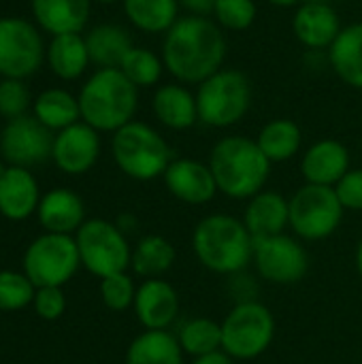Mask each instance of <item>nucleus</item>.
<instances>
[{"label":"nucleus","mask_w":362,"mask_h":364,"mask_svg":"<svg viewBox=\"0 0 362 364\" xmlns=\"http://www.w3.org/2000/svg\"><path fill=\"white\" fill-rule=\"evenodd\" d=\"M226 38L218 21L203 15L179 17L164 34L162 62L177 83H196L224 68Z\"/></svg>","instance_id":"nucleus-1"},{"label":"nucleus","mask_w":362,"mask_h":364,"mask_svg":"<svg viewBox=\"0 0 362 364\" xmlns=\"http://www.w3.org/2000/svg\"><path fill=\"white\" fill-rule=\"evenodd\" d=\"M81 122L98 132H117L139 107V87L119 68H98L79 92Z\"/></svg>","instance_id":"nucleus-2"},{"label":"nucleus","mask_w":362,"mask_h":364,"mask_svg":"<svg viewBox=\"0 0 362 364\" xmlns=\"http://www.w3.org/2000/svg\"><path fill=\"white\" fill-rule=\"evenodd\" d=\"M209 168L220 192L230 198H252L262 190L271 173V162L256 141L235 134L215 143Z\"/></svg>","instance_id":"nucleus-3"},{"label":"nucleus","mask_w":362,"mask_h":364,"mask_svg":"<svg viewBox=\"0 0 362 364\" xmlns=\"http://www.w3.org/2000/svg\"><path fill=\"white\" fill-rule=\"evenodd\" d=\"M192 243L198 260L215 273H237L254 256V239L245 224L222 213L201 220Z\"/></svg>","instance_id":"nucleus-4"},{"label":"nucleus","mask_w":362,"mask_h":364,"mask_svg":"<svg viewBox=\"0 0 362 364\" xmlns=\"http://www.w3.org/2000/svg\"><path fill=\"white\" fill-rule=\"evenodd\" d=\"M113 160L122 173L132 179L149 181L164 175L171 160V147L158 130L143 122H130L113 132Z\"/></svg>","instance_id":"nucleus-5"},{"label":"nucleus","mask_w":362,"mask_h":364,"mask_svg":"<svg viewBox=\"0 0 362 364\" xmlns=\"http://www.w3.org/2000/svg\"><path fill=\"white\" fill-rule=\"evenodd\" d=\"M252 105V81L235 68H220L196 90L198 122L211 128L239 124Z\"/></svg>","instance_id":"nucleus-6"},{"label":"nucleus","mask_w":362,"mask_h":364,"mask_svg":"<svg viewBox=\"0 0 362 364\" xmlns=\"http://www.w3.org/2000/svg\"><path fill=\"white\" fill-rule=\"evenodd\" d=\"M79 264L77 241L70 235L45 232L30 243L23 256V273L34 288H62Z\"/></svg>","instance_id":"nucleus-7"},{"label":"nucleus","mask_w":362,"mask_h":364,"mask_svg":"<svg viewBox=\"0 0 362 364\" xmlns=\"http://www.w3.org/2000/svg\"><path fill=\"white\" fill-rule=\"evenodd\" d=\"M77 250L81 264L105 279L115 273H124L132 260L130 247L117 226L105 220H87L77 230Z\"/></svg>","instance_id":"nucleus-8"},{"label":"nucleus","mask_w":362,"mask_h":364,"mask_svg":"<svg viewBox=\"0 0 362 364\" xmlns=\"http://www.w3.org/2000/svg\"><path fill=\"white\" fill-rule=\"evenodd\" d=\"M275 320L260 303L237 305L222 324V350L241 360L260 356L273 341Z\"/></svg>","instance_id":"nucleus-9"},{"label":"nucleus","mask_w":362,"mask_h":364,"mask_svg":"<svg viewBox=\"0 0 362 364\" xmlns=\"http://www.w3.org/2000/svg\"><path fill=\"white\" fill-rule=\"evenodd\" d=\"M288 207L294 232L312 241L333 235L344 218V207L331 186L305 183L288 200Z\"/></svg>","instance_id":"nucleus-10"},{"label":"nucleus","mask_w":362,"mask_h":364,"mask_svg":"<svg viewBox=\"0 0 362 364\" xmlns=\"http://www.w3.org/2000/svg\"><path fill=\"white\" fill-rule=\"evenodd\" d=\"M41 32L21 17H0V75L2 79H26L45 60Z\"/></svg>","instance_id":"nucleus-11"},{"label":"nucleus","mask_w":362,"mask_h":364,"mask_svg":"<svg viewBox=\"0 0 362 364\" xmlns=\"http://www.w3.org/2000/svg\"><path fill=\"white\" fill-rule=\"evenodd\" d=\"M53 136L51 130L45 128L36 117L28 113L21 117H13L0 132V154L9 162V166H32L51 156Z\"/></svg>","instance_id":"nucleus-12"},{"label":"nucleus","mask_w":362,"mask_h":364,"mask_svg":"<svg viewBox=\"0 0 362 364\" xmlns=\"http://www.w3.org/2000/svg\"><path fill=\"white\" fill-rule=\"evenodd\" d=\"M254 258L258 273L273 284H297L305 277L309 269L307 252L301 243L286 235L256 239Z\"/></svg>","instance_id":"nucleus-13"},{"label":"nucleus","mask_w":362,"mask_h":364,"mask_svg":"<svg viewBox=\"0 0 362 364\" xmlns=\"http://www.w3.org/2000/svg\"><path fill=\"white\" fill-rule=\"evenodd\" d=\"M100 156V136L98 130L85 122H77L53 136L51 158L55 166L68 175L87 173Z\"/></svg>","instance_id":"nucleus-14"},{"label":"nucleus","mask_w":362,"mask_h":364,"mask_svg":"<svg viewBox=\"0 0 362 364\" xmlns=\"http://www.w3.org/2000/svg\"><path fill=\"white\" fill-rule=\"evenodd\" d=\"M164 183L175 198L188 205H205L218 192V183L209 164L190 158L173 160L164 171Z\"/></svg>","instance_id":"nucleus-15"},{"label":"nucleus","mask_w":362,"mask_h":364,"mask_svg":"<svg viewBox=\"0 0 362 364\" xmlns=\"http://www.w3.org/2000/svg\"><path fill=\"white\" fill-rule=\"evenodd\" d=\"M341 30L339 13L329 2H303L292 15V32L307 49H329Z\"/></svg>","instance_id":"nucleus-16"},{"label":"nucleus","mask_w":362,"mask_h":364,"mask_svg":"<svg viewBox=\"0 0 362 364\" xmlns=\"http://www.w3.org/2000/svg\"><path fill=\"white\" fill-rule=\"evenodd\" d=\"M350 171V154L344 143L335 139H322L314 143L303 160L301 173L307 183L314 186H335Z\"/></svg>","instance_id":"nucleus-17"},{"label":"nucleus","mask_w":362,"mask_h":364,"mask_svg":"<svg viewBox=\"0 0 362 364\" xmlns=\"http://www.w3.org/2000/svg\"><path fill=\"white\" fill-rule=\"evenodd\" d=\"M134 311L147 331H164L179 311L177 292L162 279H147L137 290Z\"/></svg>","instance_id":"nucleus-18"},{"label":"nucleus","mask_w":362,"mask_h":364,"mask_svg":"<svg viewBox=\"0 0 362 364\" xmlns=\"http://www.w3.org/2000/svg\"><path fill=\"white\" fill-rule=\"evenodd\" d=\"M38 183L23 166H9L0 177V213L6 220H26L38 209Z\"/></svg>","instance_id":"nucleus-19"},{"label":"nucleus","mask_w":362,"mask_h":364,"mask_svg":"<svg viewBox=\"0 0 362 364\" xmlns=\"http://www.w3.org/2000/svg\"><path fill=\"white\" fill-rule=\"evenodd\" d=\"M92 0H32V15L51 36L81 34L90 19Z\"/></svg>","instance_id":"nucleus-20"},{"label":"nucleus","mask_w":362,"mask_h":364,"mask_svg":"<svg viewBox=\"0 0 362 364\" xmlns=\"http://www.w3.org/2000/svg\"><path fill=\"white\" fill-rule=\"evenodd\" d=\"M156 119L171 130H188L198 122L196 94L183 83H164L151 98Z\"/></svg>","instance_id":"nucleus-21"},{"label":"nucleus","mask_w":362,"mask_h":364,"mask_svg":"<svg viewBox=\"0 0 362 364\" xmlns=\"http://www.w3.org/2000/svg\"><path fill=\"white\" fill-rule=\"evenodd\" d=\"M38 222L47 232L70 235L83 226V200L68 188H55L47 192L38 203Z\"/></svg>","instance_id":"nucleus-22"},{"label":"nucleus","mask_w":362,"mask_h":364,"mask_svg":"<svg viewBox=\"0 0 362 364\" xmlns=\"http://www.w3.org/2000/svg\"><path fill=\"white\" fill-rule=\"evenodd\" d=\"M290 222L288 200L277 192H258L252 196L245 209V228L252 239H269L282 235L286 224Z\"/></svg>","instance_id":"nucleus-23"},{"label":"nucleus","mask_w":362,"mask_h":364,"mask_svg":"<svg viewBox=\"0 0 362 364\" xmlns=\"http://www.w3.org/2000/svg\"><path fill=\"white\" fill-rule=\"evenodd\" d=\"M329 64L346 85L362 90V21L344 26L329 47Z\"/></svg>","instance_id":"nucleus-24"},{"label":"nucleus","mask_w":362,"mask_h":364,"mask_svg":"<svg viewBox=\"0 0 362 364\" xmlns=\"http://www.w3.org/2000/svg\"><path fill=\"white\" fill-rule=\"evenodd\" d=\"M45 60H47V64L55 77H60L64 81L79 79L90 64L85 36H81V34L51 36V41L47 45Z\"/></svg>","instance_id":"nucleus-25"},{"label":"nucleus","mask_w":362,"mask_h":364,"mask_svg":"<svg viewBox=\"0 0 362 364\" xmlns=\"http://www.w3.org/2000/svg\"><path fill=\"white\" fill-rule=\"evenodd\" d=\"M90 62L100 68H119L126 53L134 47L126 28L117 23H100L92 28L85 36Z\"/></svg>","instance_id":"nucleus-26"},{"label":"nucleus","mask_w":362,"mask_h":364,"mask_svg":"<svg viewBox=\"0 0 362 364\" xmlns=\"http://www.w3.org/2000/svg\"><path fill=\"white\" fill-rule=\"evenodd\" d=\"M128 21L145 34H166L179 19V0H122Z\"/></svg>","instance_id":"nucleus-27"},{"label":"nucleus","mask_w":362,"mask_h":364,"mask_svg":"<svg viewBox=\"0 0 362 364\" xmlns=\"http://www.w3.org/2000/svg\"><path fill=\"white\" fill-rule=\"evenodd\" d=\"M34 117L49 130H64L81 119L79 98H75L70 92L62 87H49L41 92L34 102Z\"/></svg>","instance_id":"nucleus-28"},{"label":"nucleus","mask_w":362,"mask_h":364,"mask_svg":"<svg viewBox=\"0 0 362 364\" xmlns=\"http://www.w3.org/2000/svg\"><path fill=\"white\" fill-rule=\"evenodd\" d=\"M179 341L166 331H147L139 335L126 354V364H183Z\"/></svg>","instance_id":"nucleus-29"},{"label":"nucleus","mask_w":362,"mask_h":364,"mask_svg":"<svg viewBox=\"0 0 362 364\" xmlns=\"http://www.w3.org/2000/svg\"><path fill=\"white\" fill-rule=\"evenodd\" d=\"M256 143H258L260 151L269 158L271 164L286 162L301 149L303 134H301V128L292 119L277 117L262 126Z\"/></svg>","instance_id":"nucleus-30"},{"label":"nucleus","mask_w":362,"mask_h":364,"mask_svg":"<svg viewBox=\"0 0 362 364\" xmlns=\"http://www.w3.org/2000/svg\"><path fill=\"white\" fill-rule=\"evenodd\" d=\"M175 262V247L158 235H149L139 241L137 250L132 252V269L141 277L156 279L158 275L166 273Z\"/></svg>","instance_id":"nucleus-31"},{"label":"nucleus","mask_w":362,"mask_h":364,"mask_svg":"<svg viewBox=\"0 0 362 364\" xmlns=\"http://www.w3.org/2000/svg\"><path fill=\"white\" fill-rule=\"evenodd\" d=\"M179 346L190 356H207L220 352L222 348V324H215L207 318H196L188 322L179 333Z\"/></svg>","instance_id":"nucleus-32"},{"label":"nucleus","mask_w":362,"mask_h":364,"mask_svg":"<svg viewBox=\"0 0 362 364\" xmlns=\"http://www.w3.org/2000/svg\"><path fill=\"white\" fill-rule=\"evenodd\" d=\"M119 70L137 85V87H151L160 81L164 68L162 55L154 53L145 47H132L124 62L119 64Z\"/></svg>","instance_id":"nucleus-33"},{"label":"nucleus","mask_w":362,"mask_h":364,"mask_svg":"<svg viewBox=\"0 0 362 364\" xmlns=\"http://www.w3.org/2000/svg\"><path fill=\"white\" fill-rule=\"evenodd\" d=\"M36 288L26 273L0 271V311H19L34 301Z\"/></svg>","instance_id":"nucleus-34"},{"label":"nucleus","mask_w":362,"mask_h":364,"mask_svg":"<svg viewBox=\"0 0 362 364\" xmlns=\"http://www.w3.org/2000/svg\"><path fill=\"white\" fill-rule=\"evenodd\" d=\"M258 6L254 0H218L213 17L220 28L230 32H243L254 26Z\"/></svg>","instance_id":"nucleus-35"},{"label":"nucleus","mask_w":362,"mask_h":364,"mask_svg":"<svg viewBox=\"0 0 362 364\" xmlns=\"http://www.w3.org/2000/svg\"><path fill=\"white\" fill-rule=\"evenodd\" d=\"M100 296L111 311H124L130 305H134L137 290L126 273H115L100 282Z\"/></svg>","instance_id":"nucleus-36"},{"label":"nucleus","mask_w":362,"mask_h":364,"mask_svg":"<svg viewBox=\"0 0 362 364\" xmlns=\"http://www.w3.org/2000/svg\"><path fill=\"white\" fill-rule=\"evenodd\" d=\"M32 105V96L23 79H2L0 81V115L6 119L21 117Z\"/></svg>","instance_id":"nucleus-37"},{"label":"nucleus","mask_w":362,"mask_h":364,"mask_svg":"<svg viewBox=\"0 0 362 364\" xmlns=\"http://www.w3.org/2000/svg\"><path fill=\"white\" fill-rule=\"evenodd\" d=\"M333 188L344 209L362 211V168L348 171Z\"/></svg>","instance_id":"nucleus-38"},{"label":"nucleus","mask_w":362,"mask_h":364,"mask_svg":"<svg viewBox=\"0 0 362 364\" xmlns=\"http://www.w3.org/2000/svg\"><path fill=\"white\" fill-rule=\"evenodd\" d=\"M32 305H34V311L38 314V318L51 322V320H58L64 314L66 299H64L62 288H36Z\"/></svg>","instance_id":"nucleus-39"},{"label":"nucleus","mask_w":362,"mask_h":364,"mask_svg":"<svg viewBox=\"0 0 362 364\" xmlns=\"http://www.w3.org/2000/svg\"><path fill=\"white\" fill-rule=\"evenodd\" d=\"M215 2L218 0H179V4L183 9H188L192 15H203V17H207L209 13L213 15Z\"/></svg>","instance_id":"nucleus-40"},{"label":"nucleus","mask_w":362,"mask_h":364,"mask_svg":"<svg viewBox=\"0 0 362 364\" xmlns=\"http://www.w3.org/2000/svg\"><path fill=\"white\" fill-rule=\"evenodd\" d=\"M194 364H233L230 363V356L226 352H213V354H207V356H201L196 358Z\"/></svg>","instance_id":"nucleus-41"},{"label":"nucleus","mask_w":362,"mask_h":364,"mask_svg":"<svg viewBox=\"0 0 362 364\" xmlns=\"http://www.w3.org/2000/svg\"><path fill=\"white\" fill-rule=\"evenodd\" d=\"M267 2L273 4V6H280V9H290V6L303 4V0H267Z\"/></svg>","instance_id":"nucleus-42"},{"label":"nucleus","mask_w":362,"mask_h":364,"mask_svg":"<svg viewBox=\"0 0 362 364\" xmlns=\"http://www.w3.org/2000/svg\"><path fill=\"white\" fill-rule=\"evenodd\" d=\"M358 271H361V275H362V241H361V247H358Z\"/></svg>","instance_id":"nucleus-43"},{"label":"nucleus","mask_w":362,"mask_h":364,"mask_svg":"<svg viewBox=\"0 0 362 364\" xmlns=\"http://www.w3.org/2000/svg\"><path fill=\"white\" fill-rule=\"evenodd\" d=\"M6 168H9V166H6L4 162H0V177H2L4 173H6Z\"/></svg>","instance_id":"nucleus-44"},{"label":"nucleus","mask_w":362,"mask_h":364,"mask_svg":"<svg viewBox=\"0 0 362 364\" xmlns=\"http://www.w3.org/2000/svg\"><path fill=\"white\" fill-rule=\"evenodd\" d=\"M96 2H100V4H113V2H117V0H96Z\"/></svg>","instance_id":"nucleus-45"},{"label":"nucleus","mask_w":362,"mask_h":364,"mask_svg":"<svg viewBox=\"0 0 362 364\" xmlns=\"http://www.w3.org/2000/svg\"><path fill=\"white\" fill-rule=\"evenodd\" d=\"M303 2H329V0H303Z\"/></svg>","instance_id":"nucleus-46"}]
</instances>
